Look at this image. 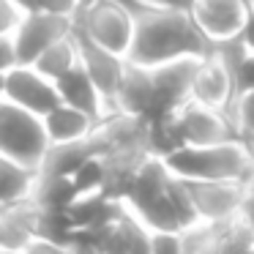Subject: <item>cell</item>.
<instances>
[{
    "label": "cell",
    "mask_w": 254,
    "mask_h": 254,
    "mask_svg": "<svg viewBox=\"0 0 254 254\" xmlns=\"http://www.w3.org/2000/svg\"><path fill=\"white\" fill-rule=\"evenodd\" d=\"M213 50V41L199 30L191 11L186 8L142 6L134 11V36L126 61L139 66H159L175 58H205Z\"/></svg>",
    "instance_id": "obj_1"
},
{
    "label": "cell",
    "mask_w": 254,
    "mask_h": 254,
    "mask_svg": "<svg viewBox=\"0 0 254 254\" xmlns=\"http://www.w3.org/2000/svg\"><path fill=\"white\" fill-rule=\"evenodd\" d=\"M164 161L172 175L186 181H249L254 175L252 156L241 137L213 145H183Z\"/></svg>",
    "instance_id": "obj_2"
},
{
    "label": "cell",
    "mask_w": 254,
    "mask_h": 254,
    "mask_svg": "<svg viewBox=\"0 0 254 254\" xmlns=\"http://www.w3.org/2000/svg\"><path fill=\"white\" fill-rule=\"evenodd\" d=\"M50 145L44 115H36L14 101L0 99V153L22 161L30 170H39Z\"/></svg>",
    "instance_id": "obj_3"
},
{
    "label": "cell",
    "mask_w": 254,
    "mask_h": 254,
    "mask_svg": "<svg viewBox=\"0 0 254 254\" xmlns=\"http://www.w3.org/2000/svg\"><path fill=\"white\" fill-rule=\"evenodd\" d=\"M74 28L96 44L126 58L134 36V14L121 0H88L74 14Z\"/></svg>",
    "instance_id": "obj_4"
},
{
    "label": "cell",
    "mask_w": 254,
    "mask_h": 254,
    "mask_svg": "<svg viewBox=\"0 0 254 254\" xmlns=\"http://www.w3.org/2000/svg\"><path fill=\"white\" fill-rule=\"evenodd\" d=\"M178 131H181L183 145H213V142H227L238 139V123L230 112L205 107L199 101H186L175 112Z\"/></svg>",
    "instance_id": "obj_5"
},
{
    "label": "cell",
    "mask_w": 254,
    "mask_h": 254,
    "mask_svg": "<svg viewBox=\"0 0 254 254\" xmlns=\"http://www.w3.org/2000/svg\"><path fill=\"white\" fill-rule=\"evenodd\" d=\"M202 58H175V61H167L153 66V79H156V107L148 115V121L161 115H170L178 112L186 101H191V85L197 77V68Z\"/></svg>",
    "instance_id": "obj_6"
},
{
    "label": "cell",
    "mask_w": 254,
    "mask_h": 254,
    "mask_svg": "<svg viewBox=\"0 0 254 254\" xmlns=\"http://www.w3.org/2000/svg\"><path fill=\"white\" fill-rule=\"evenodd\" d=\"M3 99L25 107V110L36 112V115H47L52 107H58L63 101L55 79L41 74L39 68L30 66V63H17L14 68L6 71Z\"/></svg>",
    "instance_id": "obj_7"
},
{
    "label": "cell",
    "mask_w": 254,
    "mask_h": 254,
    "mask_svg": "<svg viewBox=\"0 0 254 254\" xmlns=\"http://www.w3.org/2000/svg\"><path fill=\"white\" fill-rule=\"evenodd\" d=\"M74 30V17H63V14H50V11H25L19 19L17 30H14V41H17V58L19 63H30L33 66L36 58L55 44L58 39L68 36Z\"/></svg>",
    "instance_id": "obj_8"
},
{
    "label": "cell",
    "mask_w": 254,
    "mask_h": 254,
    "mask_svg": "<svg viewBox=\"0 0 254 254\" xmlns=\"http://www.w3.org/2000/svg\"><path fill=\"white\" fill-rule=\"evenodd\" d=\"M186 186L202 221H224L241 216L246 181H186Z\"/></svg>",
    "instance_id": "obj_9"
},
{
    "label": "cell",
    "mask_w": 254,
    "mask_h": 254,
    "mask_svg": "<svg viewBox=\"0 0 254 254\" xmlns=\"http://www.w3.org/2000/svg\"><path fill=\"white\" fill-rule=\"evenodd\" d=\"M74 39H77V47H79V63L85 66V71L93 77V82L99 85L101 96L107 99L110 104V112H112V101H115V93H118V85L123 79V71H126V58L118 55V52L107 50V47L96 44L93 39L82 33V30L74 28L71 30Z\"/></svg>",
    "instance_id": "obj_10"
},
{
    "label": "cell",
    "mask_w": 254,
    "mask_h": 254,
    "mask_svg": "<svg viewBox=\"0 0 254 254\" xmlns=\"http://www.w3.org/2000/svg\"><path fill=\"white\" fill-rule=\"evenodd\" d=\"M191 17L210 41L241 36L246 25V0H191Z\"/></svg>",
    "instance_id": "obj_11"
},
{
    "label": "cell",
    "mask_w": 254,
    "mask_h": 254,
    "mask_svg": "<svg viewBox=\"0 0 254 254\" xmlns=\"http://www.w3.org/2000/svg\"><path fill=\"white\" fill-rule=\"evenodd\" d=\"M191 101H199L213 110H224L232 115V104H235V82L227 66L213 55H205L199 61L197 77L191 85Z\"/></svg>",
    "instance_id": "obj_12"
},
{
    "label": "cell",
    "mask_w": 254,
    "mask_h": 254,
    "mask_svg": "<svg viewBox=\"0 0 254 254\" xmlns=\"http://www.w3.org/2000/svg\"><path fill=\"white\" fill-rule=\"evenodd\" d=\"M156 107V79H153V68L139 66V63H126L123 79L118 85L115 101L112 110L128 112V115H142L148 118Z\"/></svg>",
    "instance_id": "obj_13"
},
{
    "label": "cell",
    "mask_w": 254,
    "mask_h": 254,
    "mask_svg": "<svg viewBox=\"0 0 254 254\" xmlns=\"http://www.w3.org/2000/svg\"><path fill=\"white\" fill-rule=\"evenodd\" d=\"M36 210L33 199H19L0 205V252H25L36 238Z\"/></svg>",
    "instance_id": "obj_14"
},
{
    "label": "cell",
    "mask_w": 254,
    "mask_h": 254,
    "mask_svg": "<svg viewBox=\"0 0 254 254\" xmlns=\"http://www.w3.org/2000/svg\"><path fill=\"white\" fill-rule=\"evenodd\" d=\"M55 82H58V90H61V99L66 101V104L77 107V110L88 112L90 118L101 121V118L110 112L107 99L101 96L99 85H96L93 77L85 71L82 63H77L71 71H66L61 79H55Z\"/></svg>",
    "instance_id": "obj_15"
},
{
    "label": "cell",
    "mask_w": 254,
    "mask_h": 254,
    "mask_svg": "<svg viewBox=\"0 0 254 254\" xmlns=\"http://www.w3.org/2000/svg\"><path fill=\"white\" fill-rule=\"evenodd\" d=\"M96 118H90L88 112L77 110V107L61 101L58 107H52L44 115V126L50 134V142H71V139L88 137L96 128Z\"/></svg>",
    "instance_id": "obj_16"
},
{
    "label": "cell",
    "mask_w": 254,
    "mask_h": 254,
    "mask_svg": "<svg viewBox=\"0 0 254 254\" xmlns=\"http://www.w3.org/2000/svg\"><path fill=\"white\" fill-rule=\"evenodd\" d=\"M77 186H74L71 175H61V172H36V183L30 199L41 208H68L77 199Z\"/></svg>",
    "instance_id": "obj_17"
},
{
    "label": "cell",
    "mask_w": 254,
    "mask_h": 254,
    "mask_svg": "<svg viewBox=\"0 0 254 254\" xmlns=\"http://www.w3.org/2000/svg\"><path fill=\"white\" fill-rule=\"evenodd\" d=\"M36 172L25 167L22 161L0 153V205H11L19 199H28L36 183Z\"/></svg>",
    "instance_id": "obj_18"
},
{
    "label": "cell",
    "mask_w": 254,
    "mask_h": 254,
    "mask_svg": "<svg viewBox=\"0 0 254 254\" xmlns=\"http://www.w3.org/2000/svg\"><path fill=\"white\" fill-rule=\"evenodd\" d=\"M79 63V47H77V39L74 33L58 39L55 44H50L39 58H36L33 66L39 68L41 74H47L50 79H61L66 71H71L74 66Z\"/></svg>",
    "instance_id": "obj_19"
},
{
    "label": "cell",
    "mask_w": 254,
    "mask_h": 254,
    "mask_svg": "<svg viewBox=\"0 0 254 254\" xmlns=\"http://www.w3.org/2000/svg\"><path fill=\"white\" fill-rule=\"evenodd\" d=\"M71 178H74V186H77L79 194L101 191V189H104V161H101V156L88 159Z\"/></svg>",
    "instance_id": "obj_20"
},
{
    "label": "cell",
    "mask_w": 254,
    "mask_h": 254,
    "mask_svg": "<svg viewBox=\"0 0 254 254\" xmlns=\"http://www.w3.org/2000/svg\"><path fill=\"white\" fill-rule=\"evenodd\" d=\"M232 118L238 123V134H252L254 131V90H246L235 99L232 104Z\"/></svg>",
    "instance_id": "obj_21"
},
{
    "label": "cell",
    "mask_w": 254,
    "mask_h": 254,
    "mask_svg": "<svg viewBox=\"0 0 254 254\" xmlns=\"http://www.w3.org/2000/svg\"><path fill=\"white\" fill-rule=\"evenodd\" d=\"M183 241L175 230H150V254H181Z\"/></svg>",
    "instance_id": "obj_22"
},
{
    "label": "cell",
    "mask_w": 254,
    "mask_h": 254,
    "mask_svg": "<svg viewBox=\"0 0 254 254\" xmlns=\"http://www.w3.org/2000/svg\"><path fill=\"white\" fill-rule=\"evenodd\" d=\"M232 82H235V99L246 90H254V50H249L241 58V63L232 71Z\"/></svg>",
    "instance_id": "obj_23"
},
{
    "label": "cell",
    "mask_w": 254,
    "mask_h": 254,
    "mask_svg": "<svg viewBox=\"0 0 254 254\" xmlns=\"http://www.w3.org/2000/svg\"><path fill=\"white\" fill-rule=\"evenodd\" d=\"M22 17H25V8H19L14 0H0V36L14 33Z\"/></svg>",
    "instance_id": "obj_24"
},
{
    "label": "cell",
    "mask_w": 254,
    "mask_h": 254,
    "mask_svg": "<svg viewBox=\"0 0 254 254\" xmlns=\"http://www.w3.org/2000/svg\"><path fill=\"white\" fill-rule=\"evenodd\" d=\"M82 6V0H36L39 11H50V14H63V17H74Z\"/></svg>",
    "instance_id": "obj_25"
},
{
    "label": "cell",
    "mask_w": 254,
    "mask_h": 254,
    "mask_svg": "<svg viewBox=\"0 0 254 254\" xmlns=\"http://www.w3.org/2000/svg\"><path fill=\"white\" fill-rule=\"evenodd\" d=\"M19 63L17 58V41H14V33L0 36V71L6 74L8 68H14Z\"/></svg>",
    "instance_id": "obj_26"
},
{
    "label": "cell",
    "mask_w": 254,
    "mask_h": 254,
    "mask_svg": "<svg viewBox=\"0 0 254 254\" xmlns=\"http://www.w3.org/2000/svg\"><path fill=\"white\" fill-rule=\"evenodd\" d=\"M241 39L246 41L249 50H254V0L249 3V14H246V25L241 30Z\"/></svg>",
    "instance_id": "obj_27"
},
{
    "label": "cell",
    "mask_w": 254,
    "mask_h": 254,
    "mask_svg": "<svg viewBox=\"0 0 254 254\" xmlns=\"http://www.w3.org/2000/svg\"><path fill=\"white\" fill-rule=\"evenodd\" d=\"M145 6H159V8H191V0H139Z\"/></svg>",
    "instance_id": "obj_28"
},
{
    "label": "cell",
    "mask_w": 254,
    "mask_h": 254,
    "mask_svg": "<svg viewBox=\"0 0 254 254\" xmlns=\"http://www.w3.org/2000/svg\"><path fill=\"white\" fill-rule=\"evenodd\" d=\"M241 142L246 145L249 156H252V164H254V131H252V134H241Z\"/></svg>",
    "instance_id": "obj_29"
},
{
    "label": "cell",
    "mask_w": 254,
    "mask_h": 254,
    "mask_svg": "<svg viewBox=\"0 0 254 254\" xmlns=\"http://www.w3.org/2000/svg\"><path fill=\"white\" fill-rule=\"evenodd\" d=\"M14 3H17L19 8H25V11H33L36 8V0H14Z\"/></svg>",
    "instance_id": "obj_30"
},
{
    "label": "cell",
    "mask_w": 254,
    "mask_h": 254,
    "mask_svg": "<svg viewBox=\"0 0 254 254\" xmlns=\"http://www.w3.org/2000/svg\"><path fill=\"white\" fill-rule=\"evenodd\" d=\"M3 88H6V74L0 71V99H3Z\"/></svg>",
    "instance_id": "obj_31"
},
{
    "label": "cell",
    "mask_w": 254,
    "mask_h": 254,
    "mask_svg": "<svg viewBox=\"0 0 254 254\" xmlns=\"http://www.w3.org/2000/svg\"><path fill=\"white\" fill-rule=\"evenodd\" d=\"M82 3H88V0H82Z\"/></svg>",
    "instance_id": "obj_32"
},
{
    "label": "cell",
    "mask_w": 254,
    "mask_h": 254,
    "mask_svg": "<svg viewBox=\"0 0 254 254\" xmlns=\"http://www.w3.org/2000/svg\"><path fill=\"white\" fill-rule=\"evenodd\" d=\"M246 3H252V0H246Z\"/></svg>",
    "instance_id": "obj_33"
}]
</instances>
